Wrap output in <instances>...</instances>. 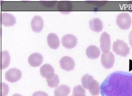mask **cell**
I'll use <instances>...</instances> for the list:
<instances>
[{"label":"cell","mask_w":132,"mask_h":96,"mask_svg":"<svg viewBox=\"0 0 132 96\" xmlns=\"http://www.w3.org/2000/svg\"><path fill=\"white\" fill-rule=\"evenodd\" d=\"M100 88L102 96H132V74L113 72L106 78Z\"/></svg>","instance_id":"1"},{"label":"cell","mask_w":132,"mask_h":96,"mask_svg":"<svg viewBox=\"0 0 132 96\" xmlns=\"http://www.w3.org/2000/svg\"><path fill=\"white\" fill-rule=\"evenodd\" d=\"M113 50L118 55L121 57H126L129 54L130 48L124 41L117 40L114 42Z\"/></svg>","instance_id":"2"},{"label":"cell","mask_w":132,"mask_h":96,"mask_svg":"<svg viewBox=\"0 0 132 96\" xmlns=\"http://www.w3.org/2000/svg\"><path fill=\"white\" fill-rule=\"evenodd\" d=\"M116 24L120 29H128L132 24V19L130 15L126 13L119 14L117 17Z\"/></svg>","instance_id":"3"},{"label":"cell","mask_w":132,"mask_h":96,"mask_svg":"<svg viewBox=\"0 0 132 96\" xmlns=\"http://www.w3.org/2000/svg\"><path fill=\"white\" fill-rule=\"evenodd\" d=\"M101 61L102 66L105 69H111L114 66L115 62L114 56L111 51L103 53L101 56Z\"/></svg>","instance_id":"4"},{"label":"cell","mask_w":132,"mask_h":96,"mask_svg":"<svg viewBox=\"0 0 132 96\" xmlns=\"http://www.w3.org/2000/svg\"><path fill=\"white\" fill-rule=\"evenodd\" d=\"M100 47L103 53L110 51L111 48V37L107 32H103L102 33L100 39Z\"/></svg>","instance_id":"5"},{"label":"cell","mask_w":132,"mask_h":96,"mask_svg":"<svg viewBox=\"0 0 132 96\" xmlns=\"http://www.w3.org/2000/svg\"><path fill=\"white\" fill-rule=\"evenodd\" d=\"M22 77V72L18 69L13 68L7 71L5 73V79L11 83L16 82Z\"/></svg>","instance_id":"6"},{"label":"cell","mask_w":132,"mask_h":96,"mask_svg":"<svg viewBox=\"0 0 132 96\" xmlns=\"http://www.w3.org/2000/svg\"><path fill=\"white\" fill-rule=\"evenodd\" d=\"M62 44L67 49H71L75 47L77 43V40L75 36L72 34H67L61 39Z\"/></svg>","instance_id":"7"},{"label":"cell","mask_w":132,"mask_h":96,"mask_svg":"<svg viewBox=\"0 0 132 96\" xmlns=\"http://www.w3.org/2000/svg\"><path fill=\"white\" fill-rule=\"evenodd\" d=\"M60 64L61 68L67 71H70L74 69L75 66L73 59L69 56L62 57L60 60Z\"/></svg>","instance_id":"8"},{"label":"cell","mask_w":132,"mask_h":96,"mask_svg":"<svg viewBox=\"0 0 132 96\" xmlns=\"http://www.w3.org/2000/svg\"><path fill=\"white\" fill-rule=\"evenodd\" d=\"M31 25L33 31L36 33H39L43 28V20L40 16H35L32 19Z\"/></svg>","instance_id":"9"},{"label":"cell","mask_w":132,"mask_h":96,"mask_svg":"<svg viewBox=\"0 0 132 96\" xmlns=\"http://www.w3.org/2000/svg\"><path fill=\"white\" fill-rule=\"evenodd\" d=\"M43 61L42 55L38 53H34L31 54L28 58L29 65L33 67L39 66L43 62Z\"/></svg>","instance_id":"10"},{"label":"cell","mask_w":132,"mask_h":96,"mask_svg":"<svg viewBox=\"0 0 132 96\" xmlns=\"http://www.w3.org/2000/svg\"><path fill=\"white\" fill-rule=\"evenodd\" d=\"M1 19L2 25L5 26H13L16 23V18L10 13H2Z\"/></svg>","instance_id":"11"},{"label":"cell","mask_w":132,"mask_h":96,"mask_svg":"<svg viewBox=\"0 0 132 96\" xmlns=\"http://www.w3.org/2000/svg\"><path fill=\"white\" fill-rule=\"evenodd\" d=\"M89 25L91 29L96 33L100 32L103 29V23L98 18H95L90 20Z\"/></svg>","instance_id":"12"},{"label":"cell","mask_w":132,"mask_h":96,"mask_svg":"<svg viewBox=\"0 0 132 96\" xmlns=\"http://www.w3.org/2000/svg\"><path fill=\"white\" fill-rule=\"evenodd\" d=\"M40 72L42 77L48 78L54 75V69L50 65L46 64L41 67Z\"/></svg>","instance_id":"13"},{"label":"cell","mask_w":132,"mask_h":96,"mask_svg":"<svg viewBox=\"0 0 132 96\" xmlns=\"http://www.w3.org/2000/svg\"><path fill=\"white\" fill-rule=\"evenodd\" d=\"M86 54L87 57L90 59H96L100 56L101 51L97 46L94 45H91L86 49Z\"/></svg>","instance_id":"14"},{"label":"cell","mask_w":132,"mask_h":96,"mask_svg":"<svg viewBox=\"0 0 132 96\" xmlns=\"http://www.w3.org/2000/svg\"><path fill=\"white\" fill-rule=\"evenodd\" d=\"M48 45L52 49H56L60 46V40L57 35L54 33H50L47 37Z\"/></svg>","instance_id":"15"},{"label":"cell","mask_w":132,"mask_h":96,"mask_svg":"<svg viewBox=\"0 0 132 96\" xmlns=\"http://www.w3.org/2000/svg\"><path fill=\"white\" fill-rule=\"evenodd\" d=\"M70 92V88L66 85H61L54 90V96H68Z\"/></svg>","instance_id":"16"},{"label":"cell","mask_w":132,"mask_h":96,"mask_svg":"<svg viewBox=\"0 0 132 96\" xmlns=\"http://www.w3.org/2000/svg\"><path fill=\"white\" fill-rule=\"evenodd\" d=\"M1 69H2L7 68L10 63V56L7 51H2L1 53Z\"/></svg>","instance_id":"17"},{"label":"cell","mask_w":132,"mask_h":96,"mask_svg":"<svg viewBox=\"0 0 132 96\" xmlns=\"http://www.w3.org/2000/svg\"><path fill=\"white\" fill-rule=\"evenodd\" d=\"M73 8V5L69 2H61L58 3L57 9L63 13H69Z\"/></svg>","instance_id":"18"},{"label":"cell","mask_w":132,"mask_h":96,"mask_svg":"<svg viewBox=\"0 0 132 96\" xmlns=\"http://www.w3.org/2000/svg\"><path fill=\"white\" fill-rule=\"evenodd\" d=\"M89 90L92 95L93 96H98L99 95L100 91H101L99 83L94 80L90 85Z\"/></svg>","instance_id":"19"},{"label":"cell","mask_w":132,"mask_h":96,"mask_svg":"<svg viewBox=\"0 0 132 96\" xmlns=\"http://www.w3.org/2000/svg\"><path fill=\"white\" fill-rule=\"evenodd\" d=\"M94 80L93 77L89 74H86V75L82 76L81 79L82 85L86 89H89L90 85Z\"/></svg>","instance_id":"20"},{"label":"cell","mask_w":132,"mask_h":96,"mask_svg":"<svg viewBox=\"0 0 132 96\" xmlns=\"http://www.w3.org/2000/svg\"><path fill=\"white\" fill-rule=\"evenodd\" d=\"M46 81L48 86L52 88L57 87L59 84L60 82L58 75L55 74L50 78H47Z\"/></svg>","instance_id":"21"},{"label":"cell","mask_w":132,"mask_h":96,"mask_svg":"<svg viewBox=\"0 0 132 96\" xmlns=\"http://www.w3.org/2000/svg\"><path fill=\"white\" fill-rule=\"evenodd\" d=\"M73 96H86V90L81 85L74 87L73 90Z\"/></svg>","instance_id":"22"},{"label":"cell","mask_w":132,"mask_h":96,"mask_svg":"<svg viewBox=\"0 0 132 96\" xmlns=\"http://www.w3.org/2000/svg\"><path fill=\"white\" fill-rule=\"evenodd\" d=\"M9 87L5 83L1 84V96H6L9 92Z\"/></svg>","instance_id":"23"},{"label":"cell","mask_w":132,"mask_h":96,"mask_svg":"<svg viewBox=\"0 0 132 96\" xmlns=\"http://www.w3.org/2000/svg\"><path fill=\"white\" fill-rule=\"evenodd\" d=\"M32 96H48V95L45 92L39 91L35 92Z\"/></svg>","instance_id":"24"},{"label":"cell","mask_w":132,"mask_h":96,"mask_svg":"<svg viewBox=\"0 0 132 96\" xmlns=\"http://www.w3.org/2000/svg\"><path fill=\"white\" fill-rule=\"evenodd\" d=\"M42 3V4H43L44 6H45V7H53L54 6V5L55 4V2H41Z\"/></svg>","instance_id":"25"},{"label":"cell","mask_w":132,"mask_h":96,"mask_svg":"<svg viewBox=\"0 0 132 96\" xmlns=\"http://www.w3.org/2000/svg\"><path fill=\"white\" fill-rule=\"evenodd\" d=\"M129 44L130 45L132 48V30L131 31L129 36Z\"/></svg>","instance_id":"26"},{"label":"cell","mask_w":132,"mask_h":96,"mask_svg":"<svg viewBox=\"0 0 132 96\" xmlns=\"http://www.w3.org/2000/svg\"><path fill=\"white\" fill-rule=\"evenodd\" d=\"M12 96H22L21 95L19 94H15L14 95H13Z\"/></svg>","instance_id":"27"},{"label":"cell","mask_w":132,"mask_h":96,"mask_svg":"<svg viewBox=\"0 0 132 96\" xmlns=\"http://www.w3.org/2000/svg\"></svg>","instance_id":"28"}]
</instances>
